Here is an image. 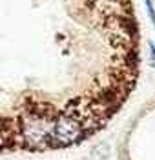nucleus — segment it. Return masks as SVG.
Here are the masks:
<instances>
[{"label":"nucleus","mask_w":155,"mask_h":160,"mask_svg":"<svg viewBox=\"0 0 155 160\" xmlns=\"http://www.w3.org/2000/svg\"><path fill=\"white\" fill-rule=\"evenodd\" d=\"M55 120H44V118H33L24 124V138L33 148H44L55 142L53 135Z\"/></svg>","instance_id":"nucleus-1"},{"label":"nucleus","mask_w":155,"mask_h":160,"mask_svg":"<svg viewBox=\"0 0 155 160\" xmlns=\"http://www.w3.org/2000/svg\"><path fill=\"white\" fill-rule=\"evenodd\" d=\"M82 128L79 124V120L70 117V115H62L55 118V126H53V135H55V142L59 144H71L80 137Z\"/></svg>","instance_id":"nucleus-2"},{"label":"nucleus","mask_w":155,"mask_h":160,"mask_svg":"<svg viewBox=\"0 0 155 160\" xmlns=\"http://www.w3.org/2000/svg\"><path fill=\"white\" fill-rule=\"evenodd\" d=\"M152 58L155 60V49H153V48H152Z\"/></svg>","instance_id":"nucleus-3"}]
</instances>
